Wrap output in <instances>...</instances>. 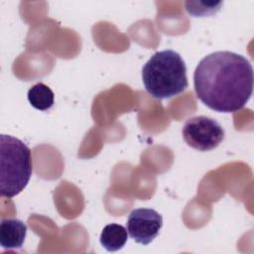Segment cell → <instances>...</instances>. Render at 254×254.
<instances>
[{
	"label": "cell",
	"instance_id": "6da1fadb",
	"mask_svg": "<svg viewBox=\"0 0 254 254\" xmlns=\"http://www.w3.org/2000/svg\"><path fill=\"white\" fill-rule=\"evenodd\" d=\"M197 98L217 112H236L253 91V67L243 56L219 51L205 56L193 73Z\"/></svg>",
	"mask_w": 254,
	"mask_h": 254
},
{
	"label": "cell",
	"instance_id": "7a4b0ae2",
	"mask_svg": "<svg viewBox=\"0 0 254 254\" xmlns=\"http://www.w3.org/2000/svg\"><path fill=\"white\" fill-rule=\"evenodd\" d=\"M142 80L147 92L157 99L179 95L189 85L186 64L173 50L155 53L142 68Z\"/></svg>",
	"mask_w": 254,
	"mask_h": 254
},
{
	"label": "cell",
	"instance_id": "3957f363",
	"mask_svg": "<svg viewBox=\"0 0 254 254\" xmlns=\"http://www.w3.org/2000/svg\"><path fill=\"white\" fill-rule=\"evenodd\" d=\"M33 172L29 147L20 139L0 135V191L11 198L19 194L28 185Z\"/></svg>",
	"mask_w": 254,
	"mask_h": 254
},
{
	"label": "cell",
	"instance_id": "277c9868",
	"mask_svg": "<svg viewBox=\"0 0 254 254\" xmlns=\"http://www.w3.org/2000/svg\"><path fill=\"white\" fill-rule=\"evenodd\" d=\"M182 132L186 143L200 152L217 148L225 135L223 128L216 120L203 115L188 119Z\"/></svg>",
	"mask_w": 254,
	"mask_h": 254
},
{
	"label": "cell",
	"instance_id": "5b68a950",
	"mask_svg": "<svg viewBox=\"0 0 254 254\" xmlns=\"http://www.w3.org/2000/svg\"><path fill=\"white\" fill-rule=\"evenodd\" d=\"M163 226L162 215L153 208H135L127 219L126 229L137 243L148 245L159 234Z\"/></svg>",
	"mask_w": 254,
	"mask_h": 254
},
{
	"label": "cell",
	"instance_id": "8992f818",
	"mask_svg": "<svg viewBox=\"0 0 254 254\" xmlns=\"http://www.w3.org/2000/svg\"><path fill=\"white\" fill-rule=\"evenodd\" d=\"M27 234V225L17 218H3L0 223V244L4 249L21 248Z\"/></svg>",
	"mask_w": 254,
	"mask_h": 254
},
{
	"label": "cell",
	"instance_id": "52a82bcc",
	"mask_svg": "<svg viewBox=\"0 0 254 254\" xmlns=\"http://www.w3.org/2000/svg\"><path fill=\"white\" fill-rule=\"evenodd\" d=\"M128 239L127 229L117 223H110L104 226L100 233V244L109 252L122 249Z\"/></svg>",
	"mask_w": 254,
	"mask_h": 254
},
{
	"label": "cell",
	"instance_id": "ba28073f",
	"mask_svg": "<svg viewBox=\"0 0 254 254\" xmlns=\"http://www.w3.org/2000/svg\"><path fill=\"white\" fill-rule=\"evenodd\" d=\"M27 95L30 104L38 110L45 111L54 105V92L48 85L43 82H39L33 85L28 90Z\"/></svg>",
	"mask_w": 254,
	"mask_h": 254
}]
</instances>
